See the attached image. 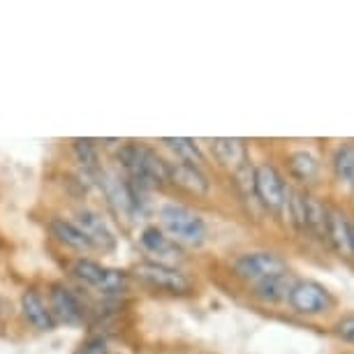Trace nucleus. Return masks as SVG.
I'll return each instance as SVG.
<instances>
[{
    "instance_id": "f257e3e1",
    "label": "nucleus",
    "mask_w": 354,
    "mask_h": 354,
    "mask_svg": "<svg viewBox=\"0 0 354 354\" xmlns=\"http://www.w3.org/2000/svg\"><path fill=\"white\" fill-rule=\"evenodd\" d=\"M160 230L176 243L202 245L209 234L204 218L183 204H165L160 209Z\"/></svg>"
},
{
    "instance_id": "f03ea898",
    "label": "nucleus",
    "mask_w": 354,
    "mask_h": 354,
    "mask_svg": "<svg viewBox=\"0 0 354 354\" xmlns=\"http://www.w3.org/2000/svg\"><path fill=\"white\" fill-rule=\"evenodd\" d=\"M132 273L142 280V283L151 285L153 290H162L174 297H188L192 294V283L183 271L174 269V266L165 262H139L135 264Z\"/></svg>"
},
{
    "instance_id": "7ed1b4c3",
    "label": "nucleus",
    "mask_w": 354,
    "mask_h": 354,
    "mask_svg": "<svg viewBox=\"0 0 354 354\" xmlns=\"http://www.w3.org/2000/svg\"><path fill=\"white\" fill-rule=\"evenodd\" d=\"M72 273H75V278L79 283H84L86 287H91V290H95L100 294H106V297H111V294H121L125 292V287H128V273L125 271H118V269H109V266H102L97 262H93V259H77L75 264H72Z\"/></svg>"
},
{
    "instance_id": "20e7f679",
    "label": "nucleus",
    "mask_w": 354,
    "mask_h": 354,
    "mask_svg": "<svg viewBox=\"0 0 354 354\" xmlns=\"http://www.w3.org/2000/svg\"><path fill=\"white\" fill-rule=\"evenodd\" d=\"M287 304L294 313L299 315H308V317H315V315H324L329 313L333 306H336V299L333 294L326 290L322 283L317 280H297L287 297Z\"/></svg>"
},
{
    "instance_id": "39448f33",
    "label": "nucleus",
    "mask_w": 354,
    "mask_h": 354,
    "mask_svg": "<svg viewBox=\"0 0 354 354\" xmlns=\"http://www.w3.org/2000/svg\"><path fill=\"white\" fill-rule=\"evenodd\" d=\"M232 269L236 273V278L245 280L250 285H257L262 280L278 276V273L290 271L287 269V262L276 252L269 250H259V252H245V255H239L232 262Z\"/></svg>"
},
{
    "instance_id": "423d86ee",
    "label": "nucleus",
    "mask_w": 354,
    "mask_h": 354,
    "mask_svg": "<svg viewBox=\"0 0 354 354\" xmlns=\"http://www.w3.org/2000/svg\"><path fill=\"white\" fill-rule=\"evenodd\" d=\"M252 190H255L264 209H269L271 213H280L287 206L290 190H287L280 171L269 162L255 167V171H252Z\"/></svg>"
},
{
    "instance_id": "0eeeda50",
    "label": "nucleus",
    "mask_w": 354,
    "mask_h": 354,
    "mask_svg": "<svg viewBox=\"0 0 354 354\" xmlns=\"http://www.w3.org/2000/svg\"><path fill=\"white\" fill-rule=\"evenodd\" d=\"M49 310L56 324L61 322L68 326H79L86 322V306L63 283H53L49 287Z\"/></svg>"
},
{
    "instance_id": "6e6552de",
    "label": "nucleus",
    "mask_w": 354,
    "mask_h": 354,
    "mask_svg": "<svg viewBox=\"0 0 354 354\" xmlns=\"http://www.w3.org/2000/svg\"><path fill=\"white\" fill-rule=\"evenodd\" d=\"M75 225L79 227V232L86 236V241L91 243V248L102 250V252L116 248V236H113V230L97 211H93V209L77 211Z\"/></svg>"
},
{
    "instance_id": "1a4fd4ad",
    "label": "nucleus",
    "mask_w": 354,
    "mask_h": 354,
    "mask_svg": "<svg viewBox=\"0 0 354 354\" xmlns=\"http://www.w3.org/2000/svg\"><path fill=\"white\" fill-rule=\"evenodd\" d=\"M21 313H24L26 322L37 331H51L53 326H56V322H53V317H51L49 304H46L42 299V294L37 290H32V287L21 294Z\"/></svg>"
},
{
    "instance_id": "9d476101",
    "label": "nucleus",
    "mask_w": 354,
    "mask_h": 354,
    "mask_svg": "<svg viewBox=\"0 0 354 354\" xmlns=\"http://www.w3.org/2000/svg\"><path fill=\"white\" fill-rule=\"evenodd\" d=\"M169 183L192 192V195H206L211 188L209 176L204 174L202 167L185 162H169Z\"/></svg>"
},
{
    "instance_id": "9b49d317",
    "label": "nucleus",
    "mask_w": 354,
    "mask_h": 354,
    "mask_svg": "<svg viewBox=\"0 0 354 354\" xmlns=\"http://www.w3.org/2000/svg\"><path fill=\"white\" fill-rule=\"evenodd\" d=\"M211 153L216 156L220 165L230 167V169H241L248 162V149L245 142L239 137H218L211 142Z\"/></svg>"
},
{
    "instance_id": "f8f14e48",
    "label": "nucleus",
    "mask_w": 354,
    "mask_h": 354,
    "mask_svg": "<svg viewBox=\"0 0 354 354\" xmlns=\"http://www.w3.org/2000/svg\"><path fill=\"white\" fill-rule=\"evenodd\" d=\"M294 283H297V280H294L292 273L285 271V273H278V276H271V278L262 280V283L252 285V290H255V297L259 299V301L280 304V301H287Z\"/></svg>"
},
{
    "instance_id": "ddd939ff",
    "label": "nucleus",
    "mask_w": 354,
    "mask_h": 354,
    "mask_svg": "<svg viewBox=\"0 0 354 354\" xmlns=\"http://www.w3.org/2000/svg\"><path fill=\"white\" fill-rule=\"evenodd\" d=\"M139 241H142L144 250H149L151 255H158L162 259H178L183 255L181 245H178L176 241H171V239L156 225L146 227V230L142 232V236H139Z\"/></svg>"
},
{
    "instance_id": "4468645a",
    "label": "nucleus",
    "mask_w": 354,
    "mask_h": 354,
    "mask_svg": "<svg viewBox=\"0 0 354 354\" xmlns=\"http://www.w3.org/2000/svg\"><path fill=\"white\" fill-rule=\"evenodd\" d=\"M326 241L340 255H350V223L345 213L336 206H326Z\"/></svg>"
},
{
    "instance_id": "2eb2a0df",
    "label": "nucleus",
    "mask_w": 354,
    "mask_h": 354,
    "mask_svg": "<svg viewBox=\"0 0 354 354\" xmlns=\"http://www.w3.org/2000/svg\"><path fill=\"white\" fill-rule=\"evenodd\" d=\"M49 232H51V236L56 239L58 243H63V245H68V248L72 250H93L91 248V243L86 241V236L82 232H79V227L75 223H70V220H65V218H51L49 220Z\"/></svg>"
},
{
    "instance_id": "dca6fc26",
    "label": "nucleus",
    "mask_w": 354,
    "mask_h": 354,
    "mask_svg": "<svg viewBox=\"0 0 354 354\" xmlns=\"http://www.w3.org/2000/svg\"><path fill=\"white\" fill-rule=\"evenodd\" d=\"M162 144L174 153V156L178 158V162L195 165V167H204V162H206L204 153L197 146L195 139H188V137H165Z\"/></svg>"
},
{
    "instance_id": "f3484780",
    "label": "nucleus",
    "mask_w": 354,
    "mask_h": 354,
    "mask_svg": "<svg viewBox=\"0 0 354 354\" xmlns=\"http://www.w3.org/2000/svg\"><path fill=\"white\" fill-rule=\"evenodd\" d=\"M290 171L294 178H299L301 183H313L319 174L317 158L308 151H297L290 156Z\"/></svg>"
},
{
    "instance_id": "a211bd4d",
    "label": "nucleus",
    "mask_w": 354,
    "mask_h": 354,
    "mask_svg": "<svg viewBox=\"0 0 354 354\" xmlns=\"http://www.w3.org/2000/svg\"><path fill=\"white\" fill-rule=\"evenodd\" d=\"M333 174L340 183L354 190V146L345 144L333 153Z\"/></svg>"
},
{
    "instance_id": "6ab92c4d",
    "label": "nucleus",
    "mask_w": 354,
    "mask_h": 354,
    "mask_svg": "<svg viewBox=\"0 0 354 354\" xmlns=\"http://www.w3.org/2000/svg\"><path fill=\"white\" fill-rule=\"evenodd\" d=\"M72 149H75V158L84 167V171L100 174V153L93 139H75Z\"/></svg>"
},
{
    "instance_id": "aec40b11",
    "label": "nucleus",
    "mask_w": 354,
    "mask_h": 354,
    "mask_svg": "<svg viewBox=\"0 0 354 354\" xmlns=\"http://www.w3.org/2000/svg\"><path fill=\"white\" fill-rule=\"evenodd\" d=\"M333 331H336V336L340 340H345V343H352L354 345V313L350 315H343L333 326Z\"/></svg>"
},
{
    "instance_id": "412c9836",
    "label": "nucleus",
    "mask_w": 354,
    "mask_h": 354,
    "mask_svg": "<svg viewBox=\"0 0 354 354\" xmlns=\"http://www.w3.org/2000/svg\"><path fill=\"white\" fill-rule=\"evenodd\" d=\"M75 354H109V350H106V338L104 336L86 338L84 343L79 345V350Z\"/></svg>"
},
{
    "instance_id": "4be33fe9",
    "label": "nucleus",
    "mask_w": 354,
    "mask_h": 354,
    "mask_svg": "<svg viewBox=\"0 0 354 354\" xmlns=\"http://www.w3.org/2000/svg\"><path fill=\"white\" fill-rule=\"evenodd\" d=\"M350 255H354V225H350Z\"/></svg>"
}]
</instances>
